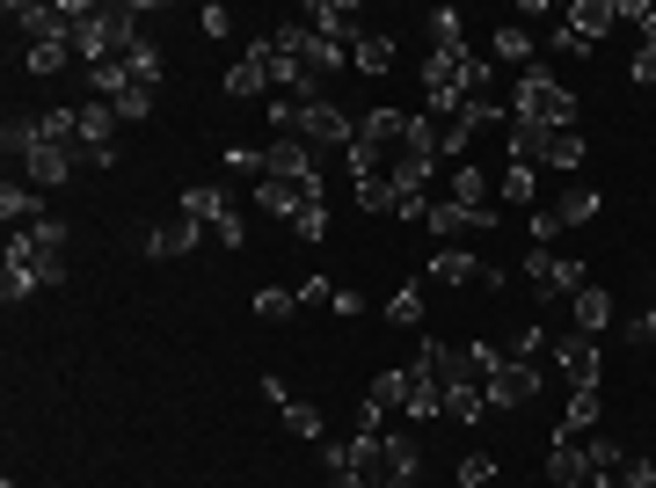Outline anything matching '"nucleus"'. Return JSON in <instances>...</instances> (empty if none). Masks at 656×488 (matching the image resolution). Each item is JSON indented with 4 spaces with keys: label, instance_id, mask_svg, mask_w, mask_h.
Listing matches in <instances>:
<instances>
[{
    "label": "nucleus",
    "instance_id": "nucleus-40",
    "mask_svg": "<svg viewBox=\"0 0 656 488\" xmlns=\"http://www.w3.org/2000/svg\"><path fill=\"white\" fill-rule=\"evenodd\" d=\"M293 292H299V314H307V307H336L344 284H336V278H307V284H293Z\"/></svg>",
    "mask_w": 656,
    "mask_h": 488
},
{
    "label": "nucleus",
    "instance_id": "nucleus-18",
    "mask_svg": "<svg viewBox=\"0 0 656 488\" xmlns=\"http://www.w3.org/2000/svg\"><path fill=\"white\" fill-rule=\"evenodd\" d=\"M256 205L277 211L285 227H293V211L299 205H321V190H299V183H277V175H256Z\"/></svg>",
    "mask_w": 656,
    "mask_h": 488
},
{
    "label": "nucleus",
    "instance_id": "nucleus-50",
    "mask_svg": "<svg viewBox=\"0 0 656 488\" xmlns=\"http://www.w3.org/2000/svg\"><path fill=\"white\" fill-rule=\"evenodd\" d=\"M321 488H365V481H358V474H328Z\"/></svg>",
    "mask_w": 656,
    "mask_h": 488
},
{
    "label": "nucleus",
    "instance_id": "nucleus-44",
    "mask_svg": "<svg viewBox=\"0 0 656 488\" xmlns=\"http://www.w3.org/2000/svg\"><path fill=\"white\" fill-rule=\"evenodd\" d=\"M503 350H511V357H525V365H540V357H547V335H540V329H519Z\"/></svg>",
    "mask_w": 656,
    "mask_h": 488
},
{
    "label": "nucleus",
    "instance_id": "nucleus-19",
    "mask_svg": "<svg viewBox=\"0 0 656 488\" xmlns=\"http://www.w3.org/2000/svg\"><path fill=\"white\" fill-rule=\"evenodd\" d=\"M401 416H409V423L445 416V386H438L431 372H416V365H409V402H401Z\"/></svg>",
    "mask_w": 656,
    "mask_h": 488
},
{
    "label": "nucleus",
    "instance_id": "nucleus-41",
    "mask_svg": "<svg viewBox=\"0 0 656 488\" xmlns=\"http://www.w3.org/2000/svg\"><path fill=\"white\" fill-rule=\"evenodd\" d=\"M525 233H533V248H547L554 233H562V219H554V205H533V211H525Z\"/></svg>",
    "mask_w": 656,
    "mask_h": 488
},
{
    "label": "nucleus",
    "instance_id": "nucleus-7",
    "mask_svg": "<svg viewBox=\"0 0 656 488\" xmlns=\"http://www.w3.org/2000/svg\"><path fill=\"white\" fill-rule=\"evenodd\" d=\"M416 467H423L416 430H387L380 437V474H372V488H416Z\"/></svg>",
    "mask_w": 656,
    "mask_h": 488
},
{
    "label": "nucleus",
    "instance_id": "nucleus-42",
    "mask_svg": "<svg viewBox=\"0 0 656 488\" xmlns=\"http://www.w3.org/2000/svg\"><path fill=\"white\" fill-rule=\"evenodd\" d=\"M489 481H496V459H489V453H467L460 459V488H489Z\"/></svg>",
    "mask_w": 656,
    "mask_h": 488
},
{
    "label": "nucleus",
    "instance_id": "nucleus-39",
    "mask_svg": "<svg viewBox=\"0 0 656 488\" xmlns=\"http://www.w3.org/2000/svg\"><path fill=\"white\" fill-rule=\"evenodd\" d=\"M533 190H540V183H533V168H503V197H511V205H525V211H533V205H540Z\"/></svg>",
    "mask_w": 656,
    "mask_h": 488
},
{
    "label": "nucleus",
    "instance_id": "nucleus-32",
    "mask_svg": "<svg viewBox=\"0 0 656 488\" xmlns=\"http://www.w3.org/2000/svg\"><path fill=\"white\" fill-rule=\"evenodd\" d=\"M256 314L263 321H293L299 314V292H293V284H270V292H256Z\"/></svg>",
    "mask_w": 656,
    "mask_h": 488
},
{
    "label": "nucleus",
    "instance_id": "nucleus-21",
    "mask_svg": "<svg viewBox=\"0 0 656 488\" xmlns=\"http://www.w3.org/2000/svg\"><path fill=\"white\" fill-rule=\"evenodd\" d=\"M482 278V262L467 256V248H438L431 256V284H445V292H460V284H474Z\"/></svg>",
    "mask_w": 656,
    "mask_h": 488
},
{
    "label": "nucleus",
    "instance_id": "nucleus-46",
    "mask_svg": "<svg viewBox=\"0 0 656 488\" xmlns=\"http://www.w3.org/2000/svg\"><path fill=\"white\" fill-rule=\"evenodd\" d=\"M197 22H205V37H234V15H226L219 0H212V8H205V15H197Z\"/></svg>",
    "mask_w": 656,
    "mask_h": 488
},
{
    "label": "nucleus",
    "instance_id": "nucleus-25",
    "mask_svg": "<svg viewBox=\"0 0 656 488\" xmlns=\"http://www.w3.org/2000/svg\"><path fill=\"white\" fill-rule=\"evenodd\" d=\"M219 87L234 95V103H248V95H270V73H263V59H234Z\"/></svg>",
    "mask_w": 656,
    "mask_h": 488
},
{
    "label": "nucleus",
    "instance_id": "nucleus-17",
    "mask_svg": "<svg viewBox=\"0 0 656 488\" xmlns=\"http://www.w3.org/2000/svg\"><path fill=\"white\" fill-rule=\"evenodd\" d=\"M0 219H8V233H22V227H37L44 219V190H30V183H0Z\"/></svg>",
    "mask_w": 656,
    "mask_h": 488
},
{
    "label": "nucleus",
    "instance_id": "nucleus-2",
    "mask_svg": "<svg viewBox=\"0 0 656 488\" xmlns=\"http://www.w3.org/2000/svg\"><path fill=\"white\" fill-rule=\"evenodd\" d=\"M613 22H621V0H576L570 15H562V30H554V52L562 59H591Z\"/></svg>",
    "mask_w": 656,
    "mask_h": 488
},
{
    "label": "nucleus",
    "instance_id": "nucleus-33",
    "mask_svg": "<svg viewBox=\"0 0 656 488\" xmlns=\"http://www.w3.org/2000/svg\"><path fill=\"white\" fill-rule=\"evenodd\" d=\"M285 430L307 437V445H321V408L314 402H285Z\"/></svg>",
    "mask_w": 656,
    "mask_h": 488
},
{
    "label": "nucleus",
    "instance_id": "nucleus-10",
    "mask_svg": "<svg viewBox=\"0 0 656 488\" xmlns=\"http://www.w3.org/2000/svg\"><path fill=\"white\" fill-rule=\"evenodd\" d=\"M482 394H489V408H525V402L540 394V365H525V357H503V365L489 372Z\"/></svg>",
    "mask_w": 656,
    "mask_h": 488
},
{
    "label": "nucleus",
    "instance_id": "nucleus-37",
    "mask_svg": "<svg viewBox=\"0 0 656 488\" xmlns=\"http://www.w3.org/2000/svg\"><path fill=\"white\" fill-rule=\"evenodd\" d=\"M66 59H73V44H30V59H22V66L44 81V73H66Z\"/></svg>",
    "mask_w": 656,
    "mask_h": 488
},
{
    "label": "nucleus",
    "instance_id": "nucleus-6",
    "mask_svg": "<svg viewBox=\"0 0 656 488\" xmlns=\"http://www.w3.org/2000/svg\"><path fill=\"white\" fill-rule=\"evenodd\" d=\"M263 175L299 183V190H321V160H314L307 139H270V146H263Z\"/></svg>",
    "mask_w": 656,
    "mask_h": 488
},
{
    "label": "nucleus",
    "instance_id": "nucleus-1",
    "mask_svg": "<svg viewBox=\"0 0 656 488\" xmlns=\"http://www.w3.org/2000/svg\"><path fill=\"white\" fill-rule=\"evenodd\" d=\"M511 124H533V132H576V95L554 73L525 66L511 73Z\"/></svg>",
    "mask_w": 656,
    "mask_h": 488
},
{
    "label": "nucleus",
    "instance_id": "nucleus-23",
    "mask_svg": "<svg viewBox=\"0 0 656 488\" xmlns=\"http://www.w3.org/2000/svg\"><path fill=\"white\" fill-rule=\"evenodd\" d=\"M489 59H496L503 73H525V59H533V37H525L519 22H503V30H496V44H489Z\"/></svg>",
    "mask_w": 656,
    "mask_h": 488
},
{
    "label": "nucleus",
    "instance_id": "nucleus-3",
    "mask_svg": "<svg viewBox=\"0 0 656 488\" xmlns=\"http://www.w3.org/2000/svg\"><path fill=\"white\" fill-rule=\"evenodd\" d=\"M66 8V44L81 66H103V59H117V37H110V8H95V0H59Z\"/></svg>",
    "mask_w": 656,
    "mask_h": 488
},
{
    "label": "nucleus",
    "instance_id": "nucleus-24",
    "mask_svg": "<svg viewBox=\"0 0 656 488\" xmlns=\"http://www.w3.org/2000/svg\"><path fill=\"white\" fill-rule=\"evenodd\" d=\"M350 66H358V73H387V66H394V37H387V30H365L358 44H350Z\"/></svg>",
    "mask_w": 656,
    "mask_h": 488
},
{
    "label": "nucleus",
    "instance_id": "nucleus-13",
    "mask_svg": "<svg viewBox=\"0 0 656 488\" xmlns=\"http://www.w3.org/2000/svg\"><path fill=\"white\" fill-rule=\"evenodd\" d=\"M197 241H205V227H197L191 211H175V219H161V227L146 233V256H154V262H175V256H197Z\"/></svg>",
    "mask_w": 656,
    "mask_h": 488
},
{
    "label": "nucleus",
    "instance_id": "nucleus-12",
    "mask_svg": "<svg viewBox=\"0 0 656 488\" xmlns=\"http://www.w3.org/2000/svg\"><path fill=\"white\" fill-rule=\"evenodd\" d=\"M423 227L438 233V248H460V233H489L496 227V211H467V205H452V197H438Z\"/></svg>",
    "mask_w": 656,
    "mask_h": 488
},
{
    "label": "nucleus",
    "instance_id": "nucleus-30",
    "mask_svg": "<svg viewBox=\"0 0 656 488\" xmlns=\"http://www.w3.org/2000/svg\"><path fill=\"white\" fill-rule=\"evenodd\" d=\"M591 423H598V386H576V394H570V416H562V430L584 437Z\"/></svg>",
    "mask_w": 656,
    "mask_h": 488
},
{
    "label": "nucleus",
    "instance_id": "nucleus-26",
    "mask_svg": "<svg viewBox=\"0 0 656 488\" xmlns=\"http://www.w3.org/2000/svg\"><path fill=\"white\" fill-rule=\"evenodd\" d=\"M452 205H467V211H496V205H489V175L474 168V160H460V168H452Z\"/></svg>",
    "mask_w": 656,
    "mask_h": 488
},
{
    "label": "nucleus",
    "instance_id": "nucleus-20",
    "mask_svg": "<svg viewBox=\"0 0 656 488\" xmlns=\"http://www.w3.org/2000/svg\"><path fill=\"white\" fill-rule=\"evenodd\" d=\"M570 314H576V329H584V335H605V329H613V292H605V284H584V292L570 299Z\"/></svg>",
    "mask_w": 656,
    "mask_h": 488
},
{
    "label": "nucleus",
    "instance_id": "nucleus-49",
    "mask_svg": "<svg viewBox=\"0 0 656 488\" xmlns=\"http://www.w3.org/2000/svg\"><path fill=\"white\" fill-rule=\"evenodd\" d=\"M627 343H656V307H649V314L635 321V329H627Z\"/></svg>",
    "mask_w": 656,
    "mask_h": 488
},
{
    "label": "nucleus",
    "instance_id": "nucleus-14",
    "mask_svg": "<svg viewBox=\"0 0 656 488\" xmlns=\"http://www.w3.org/2000/svg\"><path fill=\"white\" fill-rule=\"evenodd\" d=\"M8 22H16L30 44H66V8H37V0H8Z\"/></svg>",
    "mask_w": 656,
    "mask_h": 488
},
{
    "label": "nucleus",
    "instance_id": "nucleus-22",
    "mask_svg": "<svg viewBox=\"0 0 656 488\" xmlns=\"http://www.w3.org/2000/svg\"><path fill=\"white\" fill-rule=\"evenodd\" d=\"M81 87H88V103H117L124 87H132V73H124V59H103V66L81 73Z\"/></svg>",
    "mask_w": 656,
    "mask_h": 488
},
{
    "label": "nucleus",
    "instance_id": "nucleus-47",
    "mask_svg": "<svg viewBox=\"0 0 656 488\" xmlns=\"http://www.w3.org/2000/svg\"><path fill=\"white\" fill-rule=\"evenodd\" d=\"M263 402H270L277 416H285V402H293V394H285V380H277V372H263Z\"/></svg>",
    "mask_w": 656,
    "mask_h": 488
},
{
    "label": "nucleus",
    "instance_id": "nucleus-31",
    "mask_svg": "<svg viewBox=\"0 0 656 488\" xmlns=\"http://www.w3.org/2000/svg\"><path fill=\"white\" fill-rule=\"evenodd\" d=\"M110 110H117V124H146V117H154V87H139V81H132Z\"/></svg>",
    "mask_w": 656,
    "mask_h": 488
},
{
    "label": "nucleus",
    "instance_id": "nucleus-38",
    "mask_svg": "<svg viewBox=\"0 0 656 488\" xmlns=\"http://www.w3.org/2000/svg\"><path fill=\"white\" fill-rule=\"evenodd\" d=\"M293 233H299L307 248L328 241V205H299V211H293Z\"/></svg>",
    "mask_w": 656,
    "mask_h": 488
},
{
    "label": "nucleus",
    "instance_id": "nucleus-15",
    "mask_svg": "<svg viewBox=\"0 0 656 488\" xmlns=\"http://www.w3.org/2000/svg\"><path fill=\"white\" fill-rule=\"evenodd\" d=\"M547 481H554V488H584V481H591V445H584V437H570V430L554 437V453H547Z\"/></svg>",
    "mask_w": 656,
    "mask_h": 488
},
{
    "label": "nucleus",
    "instance_id": "nucleus-4",
    "mask_svg": "<svg viewBox=\"0 0 656 488\" xmlns=\"http://www.w3.org/2000/svg\"><path fill=\"white\" fill-rule=\"evenodd\" d=\"M183 211H191L197 227H205L212 248H242L248 227L234 219V205H226V190H212V183H197V190H183Z\"/></svg>",
    "mask_w": 656,
    "mask_h": 488
},
{
    "label": "nucleus",
    "instance_id": "nucleus-8",
    "mask_svg": "<svg viewBox=\"0 0 656 488\" xmlns=\"http://www.w3.org/2000/svg\"><path fill=\"white\" fill-rule=\"evenodd\" d=\"M307 30L350 52V44L365 37V8H358V0H314V8H307Z\"/></svg>",
    "mask_w": 656,
    "mask_h": 488
},
{
    "label": "nucleus",
    "instance_id": "nucleus-27",
    "mask_svg": "<svg viewBox=\"0 0 656 488\" xmlns=\"http://www.w3.org/2000/svg\"><path fill=\"white\" fill-rule=\"evenodd\" d=\"M161 66H168V59H161V44H154V37H139L132 52H124V73H132L139 87H161Z\"/></svg>",
    "mask_w": 656,
    "mask_h": 488
},
{
    "label": "nucleus",
    "instance_id": "nucleus-28",
    "mask_svg": "<svg viewBox=\"0 0 656 488\" xmlns=\"http://www.w3.org/2000/svg\"><path fill=\"white\" fill-rule=\"evenodd\" d=\"M554 219H562V233L591 227V219H598V190H562V197H554Z\"/></svg>",
    "mask_w": 656,
    "mask_h": 488
},
{
    "label": "nucleus",
    "instance_id": "nucleus-45",
    "mask_svg": "<svg viewBox=\"0 0 656 488\" xmlns=\"http://www.w3.org/2000/svg\"><path fill=\"white\" fill-rule=\"evenodd\" d=\"M431 37H438V52H445V44H460V8H438V15H431Z\"/></svg>",
    "mask_w": 656,
    "mask_h": 488
},
{
    "label": "nucleus",
    "instance_id": "nucleus-11",
    "mask_svg": "<svg viewBox=\"0 0 656 488\" xmlns=\"http://www.w3.org/2000/svg\"><path fill=\"white\" fill-rule=\"evenodd\" d=\"M299 139H307L314 154H321V146H344V154H350V139H358V124H350L344 110H336V103L321 95V103H307V117H299Z\"/></svg>",
    "mask_w": 656,
    "mask_h": 488
},
{
    "label": "nucleus",
    "instance_id": "nucleus-5",
    "mask_svg": "<svg viewBox=\"0 0 656 488\" xmlns=\"http://www.w3.org/2000/svg\"><path fill=\"white\" fill-rule=\"evenodd\" d=\"M525 284H533L540 299H576L584 292V262L576 256H547V248H533V256H525Z\"/></svg>",
    "mask_w": 656,
    "mask_h": 488
},
{
    "label": "nucleus",
    "instance_id": "nucleus-34",
    "mask_svg": "<svg viewBox=\"0 0 656 488\" xmlns=\"http://www.w3.org/2000/svg\"><path fill=\"white\" fill-rule=\"evenodd\" d=\"M482 402H489L482 386H452V394H445V416L452 423H482Z\"/></svg>",
    "mask_w": 656,
    "mask_h": 488
},
{
    "label": "nucleus",
    "instance_id": "nucleus-29",
    "mask_svg": "<svg viewBox=\"0 0 656 488\" xmlns=\"http://www.w3.org/2000/svg\"><path fill=\"white\" fill-rule=\"evenodd\" d=\"M37 292H44V278H37L30 262L8 256V270H0V299H8V307H22V299H37Z\"/></svg>",
    "mask_w": 656,
    "mask_h": 488
},
{
    "label": "nucleus",
    "instance_id": "nucleus-36",
    "mask_svg": "<svg viewBox=\"0 0 656 488\" xmlns=\"http://www.w3.org/2000/svg\"><path fill=\"white\" fill-rule=\"evenodd\" d=\"M387 321H394V329H416V321H423V292H416V284H401V292L387 299Z\"/></svg>",
    "mask_w": 656,
    "mask_h": 488
},
{
    "label": "nucleus",
    "instance_id": "nucleus-35",
    "mask_svg": "<svg viewBox=\"0 0 656 488\" xmlns=\"http://www.w3.org/2000/svg\"><path fill=\"white\" fill-rule=\"evenodd\" d=\"M358 205H365V211H394L401 197H394V183H387V175H358Z\"/></svg>",
    "mask_w": 656,
    "mask_h": 488
},
{
    "label": "nucleus",
    "instance_id": "nucleus-9",
    "mask_svg": "<svg viewBox=\"0 0 656 488\" xmlns=\"http://www.w3.org/2000/svg\"><path fill=\"white\" fill-rule=\"evenodd\" d=\"M547 357L562 365V380H570V386H598V335H584V329L554 335V343H547Z\"/></svg>",
    "mask_w": 656,
    "mask_h": 488
},
{
    "label": "nucleus",
    "instance_id": "nucleus-43",
    "mask_svg": "<svg viewBox=\"0 0 656 488\" xmlns=\"http://www.w3.org/2000/svg\"><path fill=\"white\" fill-rule=\"evenodd\" d=\"M621 488H656V459L627 453V459H621Z\"/></svg>",
    "mask_w": 656,
    "mask_h": 488
},
{
    "label": "nucleus",
    "instance_id": "nucleus-16",
    "mask_svg": "<svg viewBox=\"0 0 656 488\" xmlns=\"http://www.w3.org/2000/svg\"><path fill=\"white\" fill-rule=\"evenodd\" d=\"M66 175H73V154H59V146L37 139L30 154H22V183H30V190H59Z\"/></svg>",
    "mask_w": 656,
    "mask_h": 488
},
{
    "label": "nucleus",
    "instance_id": "nucleus-48",
    "mask_svg": "<svg viewBox=\"0 0 656 488\" xmlns=\"http://www.w3.org/2000/svg\"><path fill=\"white\" fill-rule=\"evenodd\" d=\"M635 81H642V87H656V52H649V44L635 52Z\"/></svg>",
    "mask_w": 656,
    "mask_h": 488
}]
</instances>
